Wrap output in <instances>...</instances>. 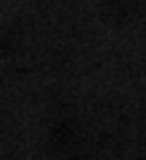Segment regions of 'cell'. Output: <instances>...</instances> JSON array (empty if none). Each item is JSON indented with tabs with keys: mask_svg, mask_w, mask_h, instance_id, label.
<instances>
[{
	"mask_svg": "<svg viewBox=\"0 0 146 160\" xmlns=\"http://www.w3.org/2000/svg\"><path fill=\"white\" fill-rule=\"evenodd\" d=\"M79 142H81V130L71 120H65L61 124H57L51 130V136H49L51 150L57 154H63V156L75 152L79 148Z\"/></svg>",
	"mask_w": 146,
	"mask_h": 160,
	"instance_id": "1",
	"label": "cell"
}]
</instances>
